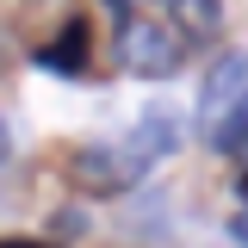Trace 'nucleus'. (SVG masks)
<instances>
[{"label":"nucleus","mask_w":248,"mask_h":248,"mask_svg":"<svg viewBox=\"0 0 248 248\" xmlns=\"http://www.w3.org/2000/svg\"><path fill=\"white\" fill-rule=\"evenodd\" d=\"M50 62H56V68H62V62H75V68H81V25H68V31H62V44L50 50Z\"/></svg>","instance_id":"423d86ee"},{"label":"nucleus","mask_w":248,"mask_h":248,"mask_svg":"<svg viewBox=\"0 0 248 248\" xmlns=\"http://www.w3.org/2000/svg\"><path fill=\"white\" fill-rule=\"evenodd\" d=\"M106 6H124V0H106Z\"/></svg>","instance_id":"9d476101"},{"label":"nucleus","mask_w":248,"mask_h":248,"mask_svg":"<svg viewBox=\"0 0 248 248\" xmlns=\"http://www.w3.org/2000/svg\"><path fill=\"white\" fill-rule=\"evenodd\" d=\"M13 161V130H6V118H0V168Z\"/></svg>","instance_id":"6e6552de"},{"label":"nucleus","mask_w":248,"mask_h":248,"mask_svg":"<svg viewBox=\"0 0 248 248\" xmlns=\"http://www.w3.org/2000/svg\"><path fill=\"white\" fill-rule=\"evenodd\" d=\"M0 248H44V242H0Z\"/></svg>","instance_id":"1a4fd4ad"},{"label":"nucleus","mask_w":248,"mask_h":248,"mask_svg":"<svg viewBox=\"0 0 248 248\" xmlns=\"http://www.w3.org/2000/svg\"><path fill=\"white\" fill-rule=\"evenodd\" d=\"M112 56H118V68L137 75V81H168V75L186 62V50H180V37H174L168 25H155V19H124Z\"/></svg>","instance_id":"f03ea898"},{"label":"nucleus","mask_w":248,"mask_h":248,"mask_svg":"<svg viewBox=\"0 0 248 248\" xmlns=\"http://www.w3.org/2000/svg\"><path fill=\"white\" fill-rule=\"evenodd\" d=\"M211 149H223V155H242V149H248V99H242V106H236L223 124H217Z\"/></svg>","instance_id":"39448f33"},{"label":"nucleus","mask_w":248,"mask_h":248,"mask_svg":"<svg viewBox=\"0 0 248 248\" xmlns=\"http://www.w3.org/2000/svg\"><path fill=\"white\" fill-rule=\"evenodd\" d=\"M174 6V25L186 37H217L223 31V0H168Z\"/></svg>","instance_id":"20e7f679"},{"label":"nucleus","mask_w":248,"mask_h":248,"mask_svg":"<svg viewBox=\"0 0 248 248\" xmlns=\"http://www.w3.org/2000/svg\"><path fill=\"white\" fill-rule=\"evenodd\" d=\"M230 236H236V242L248 248V211H236V217H230Z\"/></svg>","instance_id":"0eeeda50"},{"label":"nucleus","mask_w":248,"mask_h":248,"mask_svg":"<svg viewBox=\"0 0 248 248\" xmlns=\"http://www.w3.org/2000/svg\"><path fill=\"white\" fill-rule=\"evenodd\" d=\"M242 99H248V56L230 50V56H217L211 68H205V81H199V130L217 137V124L230 118Z\"/></svg>","instance_id":"7ed1b4c3"},{"label":"nucleus","mask_w":248,"mask_h":248,"mask_svg":"<svg viewBox=\"0 0 248 248\" xmlns=\"http://www.w3.org/2000/svg\"><path fill=\"white\" fill-rule=\"evenodd\" d=\"M186 143V124L174 118V112H143V118L124 130L118 143H87V149L68 161V174H75V186H87V192H124V186H137L143 174H155L168 155Z\"/></svg>","instance_id":"f257e3e1"}]
</instances>
